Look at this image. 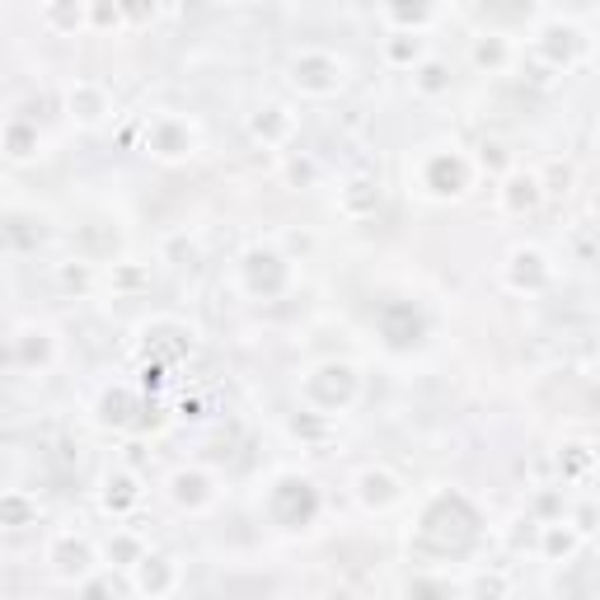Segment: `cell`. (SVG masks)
Here are the masks:
<instances>
[{
  "mask_svg": "<svg viewBox=\"0 0 600 600\" xmlns=\"http://www.w3.org/2000/svg\"><path fill=\"white\" fill-rule=\"evenodd\" d=\"M48 567L62 582H80L89 567H95V545H89L85 535H75V530L52 535L48 539Z\"/></svg>",
  "mask_w": 600,
  "mask_h": 600,
  "instance_id": "cell-6",
  "label": "cell"
},
{
  "mask_svg": "<svg viewBox=\"0 0 600 600\" xmlns=\"http://www.w3.org/2000/svg\"><path fill=\"white\" fill-rule=\"evenodd\" d=\"M0 516H5L10 530H24V525H34V521H38V502L28 498L24 488H10V492H5V502H0Z\"/></svg>",
  "mask_w": 600,
  "mask_h": 600,
  "instance_id": "cell-23",
  "label": "cell"
},
{
  "mask_svg": "<svg viewBox=\"0 0 600 600\" xmlns=\"http://www.w3.org/2000/svg\"><path fill=\"white\" fill-rule=\"evenodd\" d=\"M132 587L150 591V596H164L174 587V563L170 559H150V553H146V559L137 563V582H132Z\"/></svg>",
  "mask_w": 600,
  "mask_h": 600,
  "instance_id": "cell-20",
  "label": "cell"
},
{
  "mask_svg": "<svg viewBox=\"0 0 600 600\" xmlns=\"http://www.w3.org/2000/svg\"><path fill=\"white\" fill-rule=\"evenodd\" d=\"M38 150H42L38 123H28V117H20V113H10V117H5V155H10V164L34 160Z\"/></svg>",
  "mask_w": 600,
  "mask_h": 600,
  "instance_id": "cell-15",
  "label": "cell"
},
{
  "mask_svg": "<svg viewBox=\"0 0 600 600\" xmlns=\"http://www.w3.org/2000/svg\"><path fill=\"white\" fill-rule=\"evenodd\" d=\"M549 549H553V553H559V549L573 553V549H577V535H573V530H559V525H549Z\"/></svg>",
  "mask_w": 600,
  "mask_h": 600,
  "instance_id": "cell-31",
  "label": "cell"
},
{
  "mask_svg": "<svg viewBox=\"0 0 600 600\" xmlns=\"http://www.w3.org/2000/svg\"><path fill=\"white\" fill-rule=\"evenodd\" d=\"M403 498V484L395 470H385V464H375V470H362L357 474V502L371 507V512H385V507H395Z\"/></svg>",
  "mask_w": 600,
  "mask_h": 600,
  "instance_id": "cell-10",
  "label": "cell"
},
{
  "mask_svg": "<svg viewBox=\"0 0 600 600\" xmlns=\"http://www.w3.org/2000/svg\"><path fill=\"white\" fill-rule=\"evenodd\" d=\"M170 498L178 507H188V512H198V507L216 502V484H212V474H202V470H178L170 478Z\"/></svg>",
  "mask_w": 600,
  "mask_h": 600,
  "instance_id": "cell-14",
  "label": "cell"
},
{
  "mask_svg": "<svg viewBox=\"0 0 600 600\" xmlns=\"http://www.w3.org/2000/svg\"><path fill=\"white\" fill-rule=\"evenodd\" d=\"M89 10V28H99V34H109V28H123L127 14H123V0H85Z\"/></svg>",
  "mask_w": 600,
  "mask_h": 600,
  "instance_id": "cell-25",
  "label": "cell"
},
{
  "mask_svg": "<svg viewBox=\"0 0 600 600\" xmlns=\"http://www.w3.org/2000/svg\"><path fill=\"white\" fill-rule=\"evenodd\" d=\"M146 150L164 164L188 160L192 150H198V127L178 113H160V117H150V127H146Z\"/></svg>",
  "mask_w": 600,
  "mask_h": 600,
  "instance_id": "cell-4",
  "label": "cell"
},
{
  "mask_svg": "<svg viewBox=\"0 0 600 600\" xmlns=\"http://www.w3.org/2000/svg\"><path fill=\"white\" fill-rule=\"evenodd\" d=\"M103 512H113V516H127L132 507L141 502V488H137V474H127V470H117V474H103Z\"/></svg>",
  "mask_w": 600,
  "mask_h": 600,
  "instance_id": "cell-16",
  "label": "cell"
},
{
  "mask_svg": "<svg viewBox=\"0 0 600 600\" xmlns=\"http://www.w3.org/2000/svg\"><path fill=\"white\" fill-rule=\"evenodd\" d=\"M512 62V42L502 34H478L474 38V66H488V71H502Z\"/></svg>",
  "mask_w": 600,
  "mask_h": 600,
  "instance_id": "cell-22",
  "label": "cell"
},
{
  "mask_svg": "<svg viewBox=\"0 0 600 600\" xmlns=\"http://www.w3.org/2000/svg\"><path fill=\"white\" fill-rule=\"evenodd\" d=\"M342 80H348V66H342L334 52L305 48V52L291 57V85L300 89V95L328 99V95H338V89H342Z\"/></svg>",
  "mask_w": 600,
  "mask_h": 600,
  "instance_id": "cell-2",
  "label": "cell"
},
{
  "mask_svg": "<svg viewBox=\"0 0 600 600\" xmlns=\"http://www.w3.org/2000/svg\"><path fill=\"white\" fill-rule=\"evenodd\" d=\"M52 362H57V334H52V328L48 324H14V334H10V366L38 375V371H48Z\"/></svg>",
  "mask_w": 600,
  "mask_h": 600,
  "instance_id": "cell-5",
  "label": "cell"
},
{
  "mask_svg": "<svg viewBox=\"0 0 600 600\" xmlns=\"http://www.w3.org/2000/svg\"><path fill=\"white\" fill-rule=\"evenodd\" d=\"M535 52L539 57H549V66H573L577 62V52H582V34L573 24H545L539 28V38H535Z\"/></svg>",
  "mask_w": 600,
  "mask_h": 600,
  "instance_id": "cell-11",
  "label": "cell"
},
{
  "mask_svg": "<svg viewBox=\"0 0 600 600\" xmlns=\"http://www.w3.org/2000/svg\"><path fill=\"white\" fill-rule=\"evenodd\" d=\"M539 198H545V184H539V174L507 170L502 188H498V202H502V212L525 216V212H535V207H539Z\"/></svg>",
  "mask_w": 600,
  "mask_h": 600,
  "instance_id": "cell-12",
  "label": "cell"
},
{
  "mask_svg": "<svg viewBox=\"0 0 600 600\" xmlns=\"http://www.w3.org/2000/svg\"><path fill=\"white\" fill-rule=\"evenodd\" d=\"M375 207H380V184L366 174H352L348 184L338 188V212L348 216V221H366L375 216Z\"/></svg>",
  "mask_w": 600,
  "mask_h": 600,
  "instance_id": "cell-13",
  "label": "cell"
},
{
  "mask_svg": "<svg viewBox=\"0 0 600 600\" xmlns=\"http://www.w3.org/2000/svg\"><path fill=\"white\" fill-rule=\"evenodd\" d=\"M123 14H127V24H146L155 14V0H123Z\"/></svg>",
  "mask_w": 600,
  "mask_h": 600,
  "instance_id": "cell-30",
  "label": "cell"
},
{
  "mask_svg": "<svg viewBox=\"0 0 600 600\" xmlns=\"http://www.w3.org/2000/svg\"><path fill=\"white\" fill-rule=\"evenodd\" d=\"M474 178V164L460 155V150H432L423 160V170H417V184L427 188V198H460L464 188H470Z\"/></svg>",
  "mask_w": 600,
  "mask_h": 600,
  "instance_id": "cell-3",
  "label": "cell"
},
{
  "mask_svg": "<svg viewBox=\"0 0 600 600\" xmlns=\"http://www.w3.org/2000/svg\"><path fill=\"white\" fill-rule=\"evenodd\" d=\"M385 62L389 66H417L423 62V38H417V28H399V34L385 38Z\"/></svg>",
  "mask_w": 600,
  "mask_h": 600,
  "instance_id": "cell-19",
  "label": "cell"
},
{
  "mask_svg": "<svg viewBox=\"0 0 600 600\" xmlns=\"http://www.w3.org/2000/svg\"><path fill=\"white\" fill-rule=\"evenodd\" d=\"M42 28H48V34H75V28H89L85 0H48V5H42Z\"/></svg>",
  "mask_w": 600,
  "mask_h": 600,
  "instance_id": "cell-18",
  "label": "cell"
},
{
  "mask_svg": "<svg viewBox=\"0 0 600 600\" xmlns=\"http://www.w3.org/2000/svg\"><path fill=\"white\" fill-rule=\"evenodd\" d=\"M109 113H113V99L99 80H71L66 85V117L75 127H99V123H109Z\"/></svg>",
  "mask_w": 600,
  "mask_h": 600,
  "instance_id": "cell-8",
  "label": "cell"
},
{
  "mask_svg": "<svg viewBox=\"0 0 600 600\" xmlns=\"http://www.w3.org/2000/svg\"><path fill=\"white\" fill-rule=\"evenodd\" d=\"M291 132H296V117H291V109H282V103H267V109H259V117H253V141H263V146H287Z\"/></svg>",
  "mask_w": 600,
  "mask_h": 600,
  "instance_id": "cell-17",
  "label": "cell"
},
{
  "mask_svg": "<svg viewBox=\"0 0 600 600\" xmlns=\"http://www.w3.org/2000/svg\"><path fill=\"white\" fill-rule=\"evenodd\" d=\"M432 0H389V20L403 24V28H423L432 20Z\"/></svg>",
  "mask_w": 600,
  "mask_h": 600,
  "instance_id": "cell-26",
  "label": "cell"
},
{
  "mask_svg": "<svg viewBox=\"0 0 600 600\" xmlns=\"http://www.w3.org/2000/svg\"><path fill=\"white\" fill-rule=\"evenodd\" d=\"M146 559V549H141V539L137 535H127V530H117L113 539H109V567L117 563V567H137Z\"/></svg>",
  "mask_w": 600,
  "mask_h": 600,
  "instance_id": "cell-27",
  "label": "cell"
},
{
  "mask_svg": "<svg viewBox=\"0 0 600 600\" xmlns=\"http://www.w3.org/2000/svg\"><path fill=\"white\" fill-rule=\"evenodd\" d=\"M539 184H545V192H567V184H573V170H567V164H553L549 178H539Z\"/></svg>",
  "mask_w": 600,
  "mask_h": 600,
  "instance_id": "cell-29",
  "label": "cell"
},
{
  "mask_svg": "<svg viewBox=\"0 0 600 600\" xmlns=\"http://www.w3.org/2000/svg\"><path fill=\"white\" fill-rule=\"evenodd\" d=\"M95 263L89 259H66V263H57V287L62 291H75V296H89L95 291Z\"/></svg>",
  "mask_w": 600,
  "mask_h": 600,
  "instance_id": "cell-21",
  "label": "cell"
},
{
  "mask_svg": "<svg viewBox=\"0 0 600 600\" xmlns=\"http://www.w3.org/2000/svg\"><path fill=\"white\" fill-rule=\"evenodd\" d=\"M413 89H417L423 99L446 95V89H450V66H446V62H417V66H413Z\"/></svg>",
  "mask_w": 600,
  "mask_h": 600,
  "instance_id": "cell-24",
  "label": "cell"
},
{
  "mask_svg": "<svg viewBox=\"0 0 600 600\" xmlns=\"http://www.w3.org/2000/svg\"><path fill=\"white\" fill-rule=\"evenodd\" d=\"M502 277H507V287H512V291H545L553 267L545 259V249L516 245L512 253H507V263H502Z\"/></svg>",
  "mask_w": 600,
  "mask_h": 600,
  "instance_id": "cell-7",
  "label": "cell"
},
{
  "mask_svg": "<svg viewBox=\"0 0 600 600\" xmlns=\"http://www.w3.org/2000/svg\"><path fill=\"white\" fill-rule=\"evenodd\" d=\"M239 273H245V287L253 296H277L287 287V259H282L277 249H249Z\"/></svg>",
  "mask_w": 600,
  "mask_h": 600,
  "instance_id": "cell-9",
  "label": "cell"
},
{
  "mask_svg": "<svg viewBox=\"0 0 600 600\" xmlns=\"http://www.w3.org/2000/svg\"><path fill=\"white\" fill-rule=\"evenodd\" d=\"M478 164H492V170H512V155H507V146L502 141H484V155H478Z\"/></svg>",
  "mask_w": 600,
  "mask_h": 600,
  "instance_id": "cell-28",
  "label": "cell"
},
{
  "mask_svg": "<svg viewBox=\"0 0 600 600\" xmlns=\"http://www.w3.org/2000/svg\"><path fill=\"white\" fill-rule=\"evenodd\" d=\"M357 389H362V375H357L352 362H324V366H314L305 380H300V399L310 403V413L334 417L342 409H352Z\"/></svg>",
  "mask_w": 600,
  "mask_h": 600,
  "instance_id": "cell-1",
  "label": "cell"
}]
</instances>
